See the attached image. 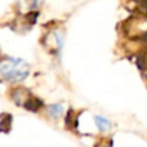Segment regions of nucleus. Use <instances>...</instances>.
<instances>
[{
	"label": "nucleus",
	"instance_id": "nucleus-1",
	"mask_svg": "<svg viewBox=\"0 0 147 147\" xmlns=\"http://www.w3.org/2000/svg\"><path fill=\"white\" fill-rule=\"evenodd\" d=\"M30 74V66L21 58L4 59L0 63V78L9 83H20L23 81Z\"/></svg>",
	"mask_w": 147,
	"mask_h": 147
},
{
	"label": "nucleus",
	"instance_id": "nucleus-6",
	"mask_svg": "<svg viewBox=\"0 0 147 147\" xmlns=\"http://www.w3.org/2000/svg\"><path fill=\"white\" fill-rule=\"evenodd\" d=\"M0 52H1V49H0Z\"/></svg>",
	"mask_w": 147,
	"mask_h": 147
},
{
	"label": "nucleus",
	"instance_id": "nucleus-4",
	"mask_svg": "<svg viewBox=\"0 0 147 147\" xmlns=\"http://www.w3.org/2000/svg\"><path fill=\"white\" fill-rule=\"evenodd\" d=\"M44 0H18V4L21 8L27 10H35L43 4Z\"/></svg>",
	"mask_w": 147,
	"mask_h": 147
},
{
	"label": "nucleus",
	"instance_id": "nucleus-2",
	"mask_svg": "<svg viewBox=\"0 0 147 147\" xmlns=\"http://www.w3.org/2000/svg\"><path fill=\"white\" fill-rule=\"evenodd\" d=\"M94 123H96V127L98 128L99 132L105 133V132H109L111 129V121H110L107 117L101 116V115H96L94 116Z\"/></svg>",
	"mask_w": 147,
	"mask_h": 147
},
{
	"label": "nucleus",
	"instance_id": "nucleus-3",
	"mask_svg": "<svg viewBox=\"0 0 147 147\" xmlns=\"http://www.w3.org/2000/svg\"><path fill=\"white\" fill-rule=\"evenodd\" d=\"M47 114L53 119H59L63 115V106L59 103H54V105H49L47 107Z\"/></svg>",
	"mask_w": 147,
	"mask_h": 147
},
{
	"label": "nucleus",
	"instance_id": "nucleus-5",
	"mask_svg": "<svg viewBox=\"0 0 147 147\" xmlns=\"http://www.w3.org/2000/svg\"><path fill=\"white\" fill-rule=\"evenodd\" d=\"M105 147H111V146H105Z\"/></svg>",
	"mask_w": 147,
	"mask_h": 147
}]
</instances>
